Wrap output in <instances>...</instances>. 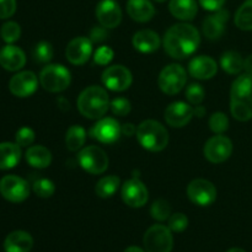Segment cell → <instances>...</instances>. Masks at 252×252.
Returning a JSON list of instances; mask_svg holds the SVG:
<instances>
[{
	"mask_svg": "<svg viewBox=\"0 0 252 252\" xmlns=\"http://www.w3.org/2000/svg\"><path fill=\"white\" fill-rule=\"evenodd\" d=\"M226 252H246V251L243 250V249H240V248H233V249H230V250H228Z\"/></svg>",
	"mask_w": 252,
	"mask_h": 252,
	"instance_id": "cell-50",
	"label": "cell"
},
{
	"mask_svg": "<svg viewBox=\"0 0 252 252\" xmlns=\"http://www.w3.org/2000/svg\"><path fill=\"white\" fill-rule=\"evenodd\" d=\"M38 86V79L33 71L25 70L15 74L9 81V90L16 97H29Z\"/></svg>",
	"mask_w": 252,
	"mask_h": 252,
	"instance_id": "cell-13",
	"label": "cell"
},
{
	"mask_svg": "<svg viewBox=\"0 0 252 252\" xmlns=\"http://www.w3.org/2000/svg\"><path fill=\"white\" fill-rule=\"evenodd\" d=\"M229 19L228 10H217L216 14L206 17L202 25L203 33L209 39H218L225 30V24Z\"/></svg>",
	"mask_w": 252,
	"mask_h": 252,
	"instance_id": "cell-20",
	"label": "cell"
},
{
	"mask_svg": "<svg viewBox=\"0 0 252 252\" xmlns=\"http://www.w3.org/2000/svg\"><path fill=\"white\" fill-rule=\"evenodd\" d=\"M244 70H245L246 74L252 75V54L244 61Z\"/></svg>",
	"mask_w": 252,
	"mask_h": 252,
	"instance_id": "cell-46",
	"label": "cell"
},
{
	"mask_svg": "<svg viewBox=\"0 0 252 252\" xmlns=\"http://www.w3.org/2000/svg\"><path fill=\"white\" fill-rule=\"evenodd\" d=\"M80 166L89 174H102L108 167V157L101 148L90 145L80 150L78 155Z\"/></svg>",
	"mask_w": 252,
	"mask_h": 252,
	"instance_id": "cell-9",
	"label": "cell"
},
{
	"mask_svg": "<svg viewBox=\"0 0 252 252\" xmlns=\"http://www.w3.org/2000/svg\"><path fill=\"white\" fill-rule=\"evenodd\" d=\"M204 96H206V91L202 88L201 84H191L186 89V98L191 105H201L204 100Z\"/></svg>",
	"mask_w": 252,
	"mask_h": 252,
	"instance_id": "cell-37",
	"label": "cell"
},
{
	"mask_svg": "<svg viewBox=\"0 0 252 252\" xmlns=\"http://www.w3.org/2000/svg\"><path fill=\"white\" fill-rule=\"evenodd\" d=\"M0 194L6 201L12 203H21L30 196V185L22 177L6 175L0 180Z\"/></svg>",
	"mask_w": 252,
	"mask_h": 252,
	"instance_id": "cell-8",
	"label": "cell"
},
{
	"mask_svg": "<svg viewBox=\"0 0 252 252\" xmlns=\"http://www.w3.org/2000/svg\"><path fill=\"white\" fill-rule=\"evenodd\" d=\"M230 111L240 122L252 118V75L243 74L233 83L230 91Z\"/></svg>",
	"mask_w": 252,
	"mask_h": 252,
	"instance_id": "cell-2",
	"label": "cell"
},
{
	"mask_svg": "<svg viewBox=\"0 0 252 252\" xmlns=\"http://www.w3.org/2000/svg\"><path fill=\"white\" fill-rule=\"evenodd\" d=\"M133 46L142 53H153L160 47V37L152 30H140L133 36Z\"/></svg>",
	"mask_w": 252,
	"mask_h": 252,
	"instance_id": "cell-24",
	"label": "cell"
},
{
	"mask_svg": "<svg viewBox=\"0 0 252 252\" xmlns=\"http://www.w3.org/2000/svg\"><path fill=\"white\" fill-rule=\"evenodd\" d=\"M154 1H157V2H164V1H166V0H154Z\"/></svg>",
	"mask_w": 252,
	"mask_h": 252,
	"instance_id": "cell-51",
	"label": "cell"
},
{
	"mask_svg": "<svg viewBox=\"0 0 252 252\" xmlns=\"http://www.w3.org/2000/svg\"><path fill=\"white\" fill-rule=\"evenodd\" d=\"M110 107L108 94L101 86L93 85L86 88L78 97V108L84 117L98 120Z\"/></svg>",
	"mask_w": 252,
	"mask_h": 252,
	"instance_id": "cell-3",
	"label": "cell"
},
{
	"mask_svg": "<svg viewBox=\"0 0 252 252\" xmlns=\"http://www.w3.org/2000/svg\"><path fill=\"white\" fill-rule=\"evenodd\" d=\"M187 196L192 203L201 207L211 206L217 199V189L211 181L197 179L189 182L187 187Z\"/></svg>",
	"mask_w": 252,
	"mask_h": 252,
	"instance_id": "cell-10",
	"label": "cell"
},
{
	"mask_svg": "<svg viewBox=\"0 0 252 252\" xmlns=\"http://www.w3.org/2000/svg\"><path fill=\"white\" fill-rule=\"evenodd\" d=\"M169 10L176 19L181 21H191L196 17L198 5L196 0H170Z\"/></svg>",
	"mask_w": 252,
	"mask_h": 252,
	"instance_id": "cell-25",
	"label": "cell"
},
{
	"mask_svg": "<svg viewBox=\"0 0 252 252\" xmlns=\"http://www.w3.org/2000/svg\"><path fill=\"white\" fill-rule=\"evenodd\" d=\"M33 57L38 63H48L53 58V47L46 41L38 42L33 49Z\"/></svg>",
	"mask_w": 252,
	"mask_h": 252,
	"instance_id": "cell-34",
	"label": "cell"
},
{
	"mask_svg": "<svg viewBox=\"0 0 252 252\" xmlns=\"http://www.w3.org/2000/svg\"><path fill=\"white\" fill-rule=\"evenodd\" d=\"M143 244L147 252H171L174 248L172 231L169 226L155 224L145 231Z\"/></svg>",
	"mask_w": 252,
	"mask_h": 252,
	"instance_id": "cell-6",
	"label": "cell"
},
{
	"mask_svg": "<svg viewBox=\"0 0 252 252\" xmlns=\"http://www.w3.org/2000/svg\"><path fill=\"white\" fill-rule=\"evenodd\" d=\"M107 30L108 29H106V27H103V26L94 27V29L91 30L90 39L93 42H102V41H105V39L107 38V36H108Z\"/></svg>",
	"mask_w": 252,
	"mask_h": 252,
	"instance_id": "cell-43",
	"label": "cell"
},
{
	"mask_svg": "<svg viewBox=\"0 0 252 252\" xmlns=\"http://www.w3.org/2000/svg\"><path fill=\"white\" fill-rule=\"evenodd\" d=\"M34 142V132L30 127H21L15 135V143L21 148L30 147Z\"/></svg>",
	"mask_w": 252,
	"mask_h": 252,
	"instance_id": "cell-39",
	"label": "cell"
},
{
	"mask_svg": "<svg viewBox=\"0 0 252 252\" xmlns=\"http://www.w3.org/2000/svg\"><path fill=\"white\" fill-rule=\"evenodd\" d=\"M120 184V177L106 176L97 182L95 187V192L101 198H110V197H112L117 192Z\"/></svg>",
	"mask_w": 252,
	"mask_h": 252,
	"instance_id": "cell-30",
	"label": "cell"
},
{
	"mask_svg": "<svg viewBox=\"0 0 252 252\" xmlns=\"http://www.w3.org/2000/svg\"><path fill=\"white\" fill-rule=\"evenodd\" d=\"M93 53V41L88 37H76L71 39L65 49V57L74 65H83L90 59Z\"/></svg>",
	"mask_w": 252,
	"mask_h": 252,
	"instance_id": "cell-14",
	"label": "cell"
},
{
	"mask_svg": "<svg viewBox=\"0 0 252 252\" xmlns=\"http://www.w3.org/2000/svg\"><path fill=\"white\" fill-rule=\"evenodd\" d=\"M70 71L62 64H49L39 73V83L46 91L61 93L70 85Z\"/></svg>",
	"mask_w": 252,
	"mask_h": 252,
	"instance_id": "cell-5",
	"label": "cell"
},
{
	"mask_svg": "<svg viewBox=\"0 0 252 252\" xmlns=\"http://www.w3.org/2000/svg\"><path fill=\"white\" fill-rule=\"evenodd\" d=\"M220 65L228 74H239L244 69V59L238 52L229 51L221 56Z\"/></svg>",
	"mask_w": 252,
	"mask_h": 252,
	"instance_id": "cell-29",
	"label": "cell"
},
{
	"mask_svg": "<svg viewBox=\"0 0 252 252\" xmlns=\"http://www.w3.org/2000/svg\"><path fill=\"white\" fill-rule=\"evenodd\" d=\"M218 66L214 59L208 56H199L192 59L189 64V71L191 76L199 80H208L217 74Z\"/></svg>",
	"mask_w": 252,
	"mask_h": 252,
	"instance_id": "cell-21",
	"label": "cell"
},
{
	"mask_svg": "<svg viewBox=\"0 0 252 252\" xmlns=\"http://www.w3.org/2000/svg\"><path fill=\"white\" fill-rule=\"evenodd\" d=\"M202 7H204L208 11H217L223 7L225 0H198Z\"/></svg>",
	"mask_w": 252,
	"mask_h": 252,
	"instance_id": "cell-44",
	"label": "cell"
},
{
	"mask_svg": "<svg viewBox=\"0 0 252 252\" xmlns=\"http://www.w3.org/2000/svg\"><path fill=\"white\" fill-rule=\"evenodd\" d=\"M235 25L243 31H252V0H246L235 14Z\"/></svg>",
	"mask_w": 252,
	"mask_h": 252,
	"instance_id": "cell-31",
	"label": "cell"
},
{
	"mask_svg": "<svg viewBox=\"0 0 252 252\" xmlns=\"http://www.w3.org/2000/svg\"><path fill=\"white\" fill-rule=\"evenodd\" d=\"M209 127H211L212 132L217 133V134H221V133L225 132L229 128V120L225 113H213L211 118H209Z\"/></svg>",
	"mask_w": 252,
	"mask_h": 252,
	"instance_id": "cell-36",
	"label": "cell"
},
{
	"mask_svg": "<svg viewBox=\"0 0 252 252\" xmlns=\"http://www.w3.org/2000/svg\"><path fill=\"white\" fill-rule=\"evenodd\" d=\"M58 106H59V108H61L62 111H66V110H69V108H70V105H69V102L64 97L59 98Z\"/></svg>",
	"mask_w": 252,
	"mask_h": 252,
	"instance_id": "cell-48",
	"label": "cell"
},
{
	"mask_svg": "<svg viewBox=\"0 0 252 252\" xmlns=\"http://www.w3.org/2000/svg\"><path fill=\"white\" fill-rule=\"evenodd\" d=\"M16 11V0H0V19H9Z\"/></svg>",
	"mask_w": 252,
	"mask_h": 252,
	"instance_id": "cell-42",
	"label": "cell"
},
{
	"mask_svg": "<svg viewBox=\"0 0 252 252\" xmlns=\"http://www.w3.org/2000/svg\"><path fill=\"white\" fill-rule=\"evenodd\" d=\"M26 64V54L19 47L7 44L0 51V65L7 71H17Z\"/></svg>",
	"mask_w": 252,
	"mask_h": 252,
	"instance_id": "cell-19",
	"label": "cell"
},
{
	"mask_svg": "<svg viewBox=\"0 0 252 252\" xmlns=\"http://www.w3.org/2000/svg\"><path fill=\"white\" fill-rule=\"evenodd\" d=\"M33 192L41 198H49L56 192V186L48 179H38L33 182Z\"/></svg>",
	"mask_w": 252,
	"mask_h": 252,
	"instance_id": "cell-35",
	"label": "cell"
},
{
	"mask_svg": "<svg viewBox=\"0 0 252 252\" xmlns=\"http://www.w3.org/2000/svg\"><path fill=\"white\" fill-rule=\"evenodd\" d=\"M20 36H21V27H20V25L17 22L7 21L1 26L0 37L7 44H11L14 42H16L20 38Z\"/></svg>",
	"mask_w": 252,
	"mask_h": 252,
	"instance_id": "cell-32",
	"label": "cell"
},
{
	"mask_svg": "<svg viewBox=\"0 0 252 252\" xmlns=\"http://www.w3.org/2000/svg\"><path fill=\"white\" fill-rule=\"evenodd\" d=\"M111 111H112L113 115L121 116V117H125L132 110V106H130V102L125 97H117L113 98L110 102Z\"/></svg>",
	"mask_w": 252,
	"mask_h": 252,
	"instance_id": "cell-38",
	"label": "cell"
},
{
	"mask_svg": "<svg viewBox=\"0 0 252 252\" xmlns=\"http://www.w3.org/2000/svg\"><path fill=\"white\" fill-rule=\"evenodd\" d=\"M86 142V130L81 126L74 125L66 130L65 145L70 152H78Z\"/></svg>",
	"mask_w": 252,
	"mask_h": 252,
	"instance_id": "cell-28",
	"label": "cell"
},
{
	"mask_svg": "<svg viewBox=\"0 0 252 252\" xmlns=\"http://www.w3.org/2000/svg\"><path fill=\"white\" fill-rule=\"evenodd\" d=\"M132 81L133 78L129 69H127L123 65H120V64L108 66L102 73L103 85L112 91L121 93V91L127 90L130 86V84H132Z\"/></svg>",
	"mask_w": 252,
	"mask_h": 252,
	"instance_id": "cell-12",
	"label": "cell"
},
{
	"mask_svg": "<svg viewBox=\"0 0 252 252\" xmlns=\"http://www.w3.org/2000/svg\"><path fill=\"white\" fill-rule=\"evenodd\" d=\"M26 161L36 169H46L52 162V154L43 145H32L26 150Z\"/></svg>",
	"mask_w": 252,
	"mask_h": 252,
	"instance_id": "cell-27",
	"label": "cell"
},
{
	"mask_svg": "<svg viewBox=\"0 0 252 252\" xmlns=\"http://www.w3.org/2000/svg\"><path fill=\"white\" fill-rule=\"evenodd\" d=\"M137 139L144 149L149 152H161L169 143V133L160 122L147 120L138 126Z\"/></svg>",
	"mask_w": 252,
	"mask_h": 252,
	"instance_id": "cell-4",
	"label": "cell"
},
{
	"mask_svg": "<svg viewBox=\"0 0 252 252\" xmlns=\"http://www.w3.org/2000/svg\"><path fill=\"white\" fill-rule=\"evenodd\" d=\"M193 116V108L189 103L177 101V102H172L167 106L164 117L169 126L175 128H181L189 125Z\"/></svg>",
	"mask_w": 252,
	"mask_h": 252,
	"instance_id": "cell-18",
	"label": "cell"
},
{
	"mask_svg": "<svg viewBox=\"0 0 252 252\" xmlns=\"http://www.w3.org/2000/svg\"><path fill=\"white\" fill-rule=\"evenodd\" d=\"M125 252H147V251H144L143 249L138 248V246H130V248L126 249Z\"/></svg>",
	"mask_w": 252,
	"mask_h": 252,
	"instance_id": "cell-49",
	"label": "cell"
},
{
	"mask_svg": "<svg viewBox=\"0 0 252 252\" xmlns=\"http://www.w3.org/2000/svg\"><path fill=\"white\" fill-rule=\"evenodd\" d=\"M121 133V126L113 118H101L93 128H91V135L93 138L97 139L98 142L103 143V144H112V143L117 142L120 138Z\"/></svg>",
	"mask_w": 252,
	"mask_h": 252,
	"instance_id": "cell-17",
	"label": "cell"
},
{
	"mask_svg": "<svg viewBox=\"0 0 252 252\" xmlns=\"http://www.w3.org/2000/svg\"><path fill=\"white\" fill-rule=\"evenodd\" d=\"M150 214L158 221H164L171 217V206L165 199H158L150 208Z\"/></svg>",
	"mask_w": 252,
	"mask_h": 252,
	"instance_id": "cell-33",
	"label": "cell"
},
{
	"mask_svg": "<svg viewBox=\"0 0 252 252\" xmlns=\"http://www.w3.org/2000/svg\"><path fill=\"white\" fill-rule=\"evenodd\" d=\"M162 43L165 52L171 58L184 59L197 51L201 43V36L196 27L181 22L167 30Z\"/></svg>",
	"mask_w": 252,
	"mask_h": 252,
	"instance_id": "cell-1",
	"label": "cell"
},
{
	"mask_svg": "<svg viewBox=\"0 0 252 252\" xmlns=\"http://www.w3.org/2000/svg\"><path fill=\"white\" fill-rule=\"evenodd\" d=\"M33 246V239L27 231L15 230L5 238V252H30Z\"/></svg>",
	"mask_w": 252,
	"mask_h": 252,
	"instance_id": "cell-22",
	"label": "cell"
},
{
	"mask_svg": "<svg viewBox=\"0 0 252 252\" xmlns=\"http://www.w3.org/2000/svg\"><path fill=\"white\" fill-rule=\"evenodd\" d=\"M186 70L180 64H170L160 71L158 84L162 93L176 95L186 85Z\"/></svg>",
	"mask_w": 252,
	"mask_h": 252,
	"instance_id": "cell-7",
	"label": "cell"
},
{
	"mask_svg": "<svg viewBox=\"0 0 252 252\" xmlns=\"http://www.w3.org/2000/svg\"><path fill=\"white\" fill-rule=\"evenodd\" d=\"M96 17L101 26L115 29L122 21V10L115 0H101L96 6Z\"/></svg>",
	"mask_w": 252,
	"mask_h": 252,
	"instance_id": "cell-16",
	"label": "cell"
},
{
	"mask_svg": "<svg viewBox=\"0 0 252 252\" xmlns=\"http://www.w3.org/2000/svg\"><path fill=\"white\" fill-rule=\"evenodd\" d=\"M113 56L115 53H113L112 48H110L108 46H101L94 54V62L98 65H107L113 59Z\"/></svg>",
	"mask_w": 252,
	"mask_h": 252,
	"instance_id": "cell-41",
	"label": "cell"
},
{
	"mask_svg": "<svg viewBox=\"0 0 252 252\" xmlns=\"http://www.w3.org/2000/svg\"><path fill=\"white\" fill-rule=\"evenodd\" d=\"M233 153V143L225 135H214L204 145V157L213 164L228 160Z\"/></svg>",
	"mask_w": 252,
	"mask_h": 252,
	"instance_id": "cell-11",
	"label": "cell"
},
{
	"mask_svg": "<svg viewBox=\"0 0 252 252\" xmlns=\"http://www.w3.org/2000/svg\"><path fill=\"white\" fill-rule=\"evenodd\" d=\"M189 225V218L184 213H175L169 218V229L174 233H182Z\"/></svg>",
	"mask_w": 252,
	"mask_h": 252,
	"instance_id": "cell-40",
	"label": "cell"
},
{
	"mask_svg": "<svg viewBox=\"0 0 252 252\" xmlns=\"http://www.w3.org/2000/svg\"><path fill=\"white\" fill-rule=\"evenodd\" d=\"M206 113H207V110L203 107V106L198 105V106H196V108H193V115L196 116V117L202 118L206 116Z\"/></svg>",
	"mask_w": 252,
	"mask_h": 252,
	"instance_id": "cell-47",
	"label": "cell"
},
{
	"mask_svg": "<svg viewBox=\"0 0 252 252\" xmlns=\"http://www.w3.org/2000/svg\"><path fill=\"white\" fill-rule=\"evenodd\" d=\"M122 199L132 208H140L148 202V189L140 180L130 179L122 187Z\"/></svg>",
	"mask_w": 252,
	"mask_h": 252,
	"instance_id": "cell-15",
	"label": "cell"
},
{
	"mask_svg": "<svg viewBox=\"0 0 252 252\" xmlns=\"http://www.w3.org/2000/svg\"><path fill=\"white\" fill-rule=\"evenodd\" d=\"M121 130H122V134L127 135V137H132L137 133V127L133 123H126V125L121 126Z\"/></svg>",
	"mask_w": 252,
	"mask_h": 252,
	"instance_id": "cell-45",
	"label": "cell"
},
{
	"mask_svg": "<svg viewBox=\"0 0 252 252\" xmlns=\"http://www.w3.org/2000/svg\"><path fill=\"white\" fill-rule=\"evenodd\" d=\"M21 160V147L16 143H0V170H10Z\"/></svg>",
	"mask_w": 252,
	"mask_h": 252,
	"instance_id": "cell-26",
	"label": "cell"
},
{
	"mask_svg": "<svg viewBox=\"0 0 252 252\" xmlns=\"http://www.w3.org/2000/svg\"><path fill=\"white\" fill-rule=\"evenodd\" d=\"M127 12L137 22H148L154 17L155 7L150 0H128Z\"/></svg>",
	"mask_w": 252,
	"mask_h": 252,
	"instance_id": "cell-23",
	"label": "cell"
}]
</instances>
